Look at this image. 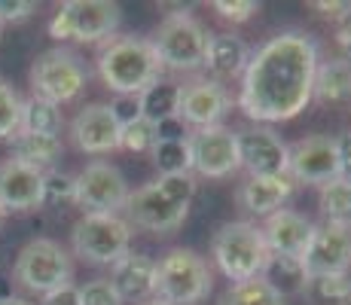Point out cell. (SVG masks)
I'll list each match as a JSON object with an SVG mask.
<instances>
[{"mask_svg":"<svg viewBox=\"0 0 351 305\" xmlns=\"http://www.w3.org/2000/svg\"><path fill=\"white\" fill-rule=\"evenodd\" d=\"M321 56L306 31H281L251 52L241 73L239 107L256 125L287 122L312 104Z\"/></svg>","mask_w":351,"mask_h":305,"instance_id":"6da1fadb","label":"cell"},{"mask_svg":"<svg viewBox=\"0 0 351 305\" xmlns=\"http://www.w3.org/2000/svg\"><path fill=\"white\" fill-rule=\"evenodd\" d=\"M195 199V178L186 174H159L153 183L128 193L125 223L153 235H168L184 226L190 205Z\"/></svg>","mask_w":351,"mask_h":305,"instance_id":"7a4b0ae2","label":"cell"},{"mask_svg":"<svg viewBox=\"0 0 351 305\" xmlns=\"http://www.w3.org/2000/svg\"><path fill=\"white\" fill-rule=\"evenodd\" d=\"M98 77L113 95H141L162 80V64L150 40L110 37L98 52Z\"/></svg>","mask_w":351,"mask_h":305,"instance_id":"3957f363","label":"cell"},{"mask_svg":"<svg viewBox=\"0 0 351 305\" xmlns=\"http://www.w3.org/2000/svg\"><path fill=\"white\" fill-rule=\"evenodd\" d=\"M211 256L217 263L220 275L232 284L260 278L266 266V241H263L260 226L251 220H229L214 232L211 239Z\"/></svg>","mask_w":351,"mask_h":305,"instance_id":"277c9868","label":"cell"},{"mask_svg":"<svg viewBox=\"0 0 351 305\" xmlns=\"http://www.w3.org/2000/svg\"><path fill=\"white\" fill-rule=\"evenodd\" d=\"M211 266L193 247H171L156 263V300L165 305H199L211 293Z\"/></svg>","mask_w":351,"mask_h":305,"instance_id":"5b68a950","label":"cell"},{"mask_svg":"<svg viewBox=\"0 0 351 305\" xmlns=\"http://www.w3.org/2000/svg\"><path fill=\"white\" fill-rule=\"evenodd\" d=\"M156 58L162 64V71H180V73H193L202 67L208 49V31L202 28V22L193 16L190 10L171 12L168 19H162V25L156 34L150 37Z\"/></svg>","mask_w":351,"mask_h":305,"instance_id":"8992f818","label":"cell"},{"mask_svg":"<svg viewBox=\"0 0 351 305\" xmlns=\"http://www.w3.org/2000/svg\"><path fill=\"white\" fill-rule=\"evenodd\" d=\"M86 83H89V71H86L83 58L73 49H67V46H56V49L40 52L31 64L34 98H43L56 107L77 101L83 95Z\"/></svg>","mask_w":351,"mask_h":305,"instance_id":"52a82bcc","label":"cell"},{"mask_svg":"<svg viewBox=\"0 0 351 305\" xmlns=\"http://www.w3.org/2000/svg\"><path fill=\"white\" fill-rule=\"evenodd\" d=\"M71 247L89 266H113L132 247V226L119 214H83L71 229Z\"/></svg>","mask_w":351,"mask_h":305,"instance_id":"ba28073f","label":"cell"},{"mask_svg":"<svg viewBox=\"0 0 351 305\" xmlns=\"http://www.w3.org/2000/svg\"><path fill=\"white\" fill-rule=\"evenodd\" d=\"M119 22H123L119 3H110V0H67L52 16L49 37L58 43H64V40L101 43V40H110L117 34Z\"/></svg>","mask_w":351,"mask_h":305,"instance_id":"9c48e42d","label":"cell"},{"mask_svg":"<svg viewBox=\"0 0 351 305\" xmlns=\"http://www.w3.org/2000/svg\"><path fill=\"white\" fill-rule=\"evenodd\" d=\"M71 256L58 241L52 239H34L28 241L16 256L12 266V278L31 293H52V290L71 284Z\"/></svg>","mask_w":351,"mask_h":305,"instance_id":"30bf717a","label":"cell"},{"mask_svg":"<svg viewBox=\"0 0 351 305\" xmlns=\"http://www.w3.org/2000/svg\"><path fill=\"white\" fill-rule=\"evenodd\" d=\"M186 147H190V174L193 178L223 180V178H232L241 168L239 138H235V132L226 125L195 128V132L186 134Z\"/></svg>","mask_w":351,"mask_h":305,"instance_id":"8fae6325","label":"cell"},{"mask_svg":"<svg viewBox=\"0 0 351 305\" xmlns=\"http://www.w3.org/2000/svg\"><path fill=\"white\" fill-rule=\"evenodd\" d=\"M128 193V180L110 162H89L73 178V205L83 208V214H119Z\"/></svg>","mask_w":351,"mask_h":305,"instance_id":"7c38bea8","label":"cell"},{"mask_svg":"<svg viewBox=\"0 0 351 305\" xmlns=\"http://www.w3.org/2000/svg\"><path fill=\"white\" fill-rule=\"evenodd\" d=\"M287 178L293 183H324L339 178V150L333 134H308L287 147Z\"/></svg>","mask_w":351,"mask_h":305,"instance_id":"4fadbf2b","label":"cell"},{"mask_svg":"<svg viewBox=\"0 0 351 305\" xmlns=\"http://www.w3.org/2000/svg\"><path fill=\"white\" fill-rule=\"evenodd\" d=\"M302 266L308 278L348 275L351 272V226L324 220L315 226L312 241L302 254Z\"/></svg>","mask_w":351,"mask_h":305,"instance_id":"5bb4252c","label":"cell"},{"mask_svg":"<svg viewBox=\"0 0 351 305\" xmlns=\"http://www.w3.org/2000/svg\"><path fill=\"white\" fill-rule=\"evenodd\" d=\"M239 138V162L247 178H278L287 174V144L269 125H254L235 132Z\"/></svg>","mask_w":351,"mask_h":305,"instance_id":"9a60e30c","label":"cell"},{"mask_svg":"<svg viewBox=\"0 0 351 305\" xmlns=\"http://www.w3.org/2000/svg\"><path fill=\"white\" fill-rule=\"evenodd\" d=\"M232 110V98H229L226 86L217 80L195 77L193 83L180 86V122L186 128H211L220 125V119Z\"/></svg>","mask_w":351,"mask_h":305,"instance_id":"2e32d148","label":"cell"},{"mask_svg":"<svg viewBox=\"0 0 351 305\" xmlns=\"http://www.w3.org/2000/svg\"><path fill=\"white\" fill-rule=\"evenodd\" d=\"M71 138L80 153L107 156V153L119 150V122L107 104H89L73 117Z\"/></svg>","mask_w":351,"mask_h":305,"instance_id":"e0dca14e","label":"cell"},{"mask_svg":"<svg viewBox=\"0 0 351 305\" xmlns=\"http://www.w3.org/2000/svg\"><path fill=\"white\" fill-rule=\"evenodd\" d=\"M43 202V171L16 159L0 162V208L6 214L37 211Z\"/></svg>","mask_w":351,"mask_h":305,"instance_id":"ac0fdd59","label":"cell"},{"mask_svg":"<svg viewBox=\"0 0 351 305\" xmlns=\"http://www.w3.org/2000/svg\"><path fill=\"white\" fill-rule=\"evenodd\" d=\"M263 241H266L269 254H281V256H300L306 254L308 241H312L315 223L308 220L306 214L290 211V208H281V211L269 214L266 223L260 226Z\"/></svg>","mask_w":351,"mask_h":305,"instance_id":"d6986e66","label":"cell"},{"mask_svg":"<svg viewBox=\"0 0 351 305\" xmlns=\"http://www.w3.org/2000/svg\"><path fill=\"white\" fill-rule=\"evenodd\" d=\"M113 290L119 293V300L125 302H147L156 293V260H150L147 254H128L119 263L110 266V278Z\"/></svg>","mask_w":351,"mask_h":305,"instance_id":"ffe728a7","label":"cell"},{"mask_svg":"<svg viewBox=\"0 0 351 305\" xmlns=\"http://www.w3.org/2000/svg\"><path fill=\"white\" fill-rule=\"evenodd\" d=\"M247 61H251V46L239 37V34H211L205 49V67L211 80H235L245 73Z\"/></svg>","mask_w":351,"mask_h":305,"instance_id":"44dd1931","label":"cell"},{"mask_svg":"<svg viewBox=\"0 0 351 305\" xmlns=\"http://www.w3.org/2000/svg\"><path fill=\"white\" fill-rule=\"evenodd\" d=\"M293 186L296 183L287 174H278V178H247L239 189V202L247 214L269 217L287 205V199L293 195Z\"/></svg>","mask_w":351,"mask_h":305,"instance_id":"7402d4cb","label":"cell"},{"mask_svg":"<svg viewBox=\"0 0 351 305\" xmlns=\"http://www.w3.org/2000/svg\"><path fill=\"white\" fill-rule=\"evenodd\" d=\"M312 101L324 107H351V61L330 58L318 64Z\"/></svg>","mask_w":351,"mask_h":305,"instance_id":"603a6c76","label":"cell"},{"mask_svg":"<svg viewBox=\"0 0 351 305\" xmlns=\"http://www.w3.org/2000/svg\"><path fill=\"white\" fill-rule=\"evenodd\" d=\"M260 278L285 300V296H300L308 287V272L302 266L300 256H281V254H269L266 266H263Z\"/></svg>","mask_w":351,"mask_h":305,"instance_id":"cb8c5ba5","label":"cell"},{"mask_svg":"<svg viewBox=\"0 0 351 305\" xmlns=\"http://www.w3.org/2000/svg\"><path fill=\"white\" fill-rule=\"evenodd\" d=\"M62 150H64L62 138L19 132L16 138H12V156H10V159L37 168V171H46V168H52L58 159H62Z\"/></svg>","mask_w":351,"mask_h":305,"instance_id":"d4e9b609","label":"cell"},{"mask_svg":"<svg viewBox=\"0 0 351 305\" xmlns=\"http://www.w3.org/2000/svg\"><path fill=\"white\" fill-rule=\"evenodd\" d=\"M138 107L141 119L156 128L159 122H168L180 113V86L171 83V80H159V83H153L150 89L138 95Z\"/></svg>","mask_w":351,"mask_h":305,"instance_id":"484cf974","label":"cell"},{"mask_svg":"<svg viewBox=\"0 0 351 305\" xmlns=\"http://www.w3.org/2000/svg\"><path fill=\"white\" fill-rule=\"evenodd\" d=\"M64 119H62V107L49 104L43 98H31L22 101V128L19 132H31V134H52L58 138Z\"/></svg>","mask_w":351,"mask_h":305,"instance_id":"4316f807","label":"cell"},{"mask_svg":"<svg viewBox=\"0 0 351 305\" xmlns=\"http://www.w3.org/2000/svg\"><path fill=\"white\" fill-rule=\"evenodd\" d=\"M220 305H285V300L263 278H251V281L229 284L226 293L220 296Z\"/></svg>","mask_w":351,"mask_h":305,"instance_id":"83f0119b","label":"cell"},{"mask_svg":"<svg viewBox=\"0 0 351 305\" xmlns=\"http://www.w3.org/2000/svg\"><path fill=\"white\" fill-rule=\"evenodd\" d=\"M321 214L330 223H342L351 226V183L346 180H330L321 186Z\"/></svg>","mask_w":351,"mask_h":305,"instance_id":"f1b7e54d","label":"cell"},{"mask_svg":"<svg viewBox=\"0 0 351 305\" xmlns=\"http://www.w3.org/2000/svg\"><path fill=\"white\" fill-rule=\"evenodd\" d=\"M306 296L318 305H351V275L308 278Z\"/></svg>","mask_w":351,"mask_h":305,"instance_id":"f546056e","label":"cell"},{"mask_svg":"<svg viewBox=\"0 0 351 305\" xmlns=\"http://www.w3.org/2000/svg\"><path fill=\"white\" fill-rule=\"evenodd\" d=\"M153 165L159 168V174H186L190 171V147L184 141H156L150 150Z\"/></svg>","mask_w":351,"mask_h":305,"instance_id":"4dcf8cb0","label":"cell"},{"mask_svg":"<svg viewBox=\"0 0 351 305\" xmlns=\"http://www.w3.org/2000/svg\"><path fill=\"white\" fill-rule=\"evenodd\" d=\"M19 128H22V98L6 80H0V141H12Z\"/></svg>","mask_w":351,"mask_h":305,"instance_id":"1f68e13d","label":"cell"},{"mask_svg":"<svg viewBox=\"0 0 351 305\" xmlns=\"http://www.w3.org/2000/svg\"><path fill=\"white\" fill-rule=\"evenodd\" d=\"M156 144V128L144 119H134L119 128V150L128 153H150Z\"/></svg>","mask_w":351,"mask_h":305,"instance_id":"d6a6232c","label":"cell"},{"mask_svg":"<svg viewBox=\"0 0 351 305\" xmlns=\"http://www.w3.org/2000/svg\"><path fill=\"white\" fill-rule=\"evenodd\" d=\"M62 202H73V178L62 171H43V202H40V208H56Z\"/></svg>","mask_w":351,"mask_h":305,"instance_id":"836d02e7","label":"cell"},{"mask_svg":"<svg viewBox=\"0 0 351 305\" xmlns=\"http://www.w3.org/2000/svg\"><path fill=\"white\" fill-rule=\"evenodd\" d=\"M80 305H123V300L107 278H95L80 287Z\"/></svg>","mask_w":351,"mask_h":305,"instance_id":"e575fe53","label":"cell"},{"mask_svg":"<svg viewBox=\"0 0 351 305\" xmlns=\"http://www.w3.org/2000/svg\"><path fill=\"white\" fill-rule=\"evenodd\" d=\"M211 10L217 12L220 19H226V22H247V19L260 10V3H256V0H214Z\"/></svg>","mask_w":351,"mask_h":305,"instance_id":"d590c367","label":"cell"},{"mask_svg":"<svg viewBox=\"0 0 351 305\" xmlns=\"http://www.w3.org/2000/svg\"><path fill=\"white\" fill-rule=\"evenodd\" d=\"M113 110V117H117L119 128L128 125V122L141 119V107H138V95H117V98L107 104Z\"/></svg>","mask_w":351,"mask_h":305,"instance_id":"8d00e7d4","label":"cell"},{"mask_svg":"<svg viewBox=\"0 0 351 305\" xmlns=\"http://www.w3.org/2000/svg\"><path fill=\"white\" fill-rule=\"evenodd\" d=\"M37 12L34 0H0V22H22Z\"/></svg>","mask_w":351,"mask_h":305,"instance_id":"74e56055","label":"cell"},{"mask_svg":"<svg viewBox=\"0 0 351 305\" xmlns=\"http://www.w3.org/2000/svg\"><path fill=\"white\" fill-rule=\"evenodd\" d=\"M312 10L330 22H346L351 19V0H315Z\"/></svg>","mask_w":351,"mask_h":305,"instance_id":"f35d334b","label":"cell"},{"mask_svg":"<svg viewBox=\"0 0 351 305\" xmlns=\"http://www.w3.org/2000/svg\"><path fill=\"white\" fill-rule=\"evenodd\" d=\"M40 305H80V287L77 284H64V287L46 293Z\"/></svg>","mask_w":351,"mask_h":305,"instance_id":"ab89813d","label":"cell"},{"mask_svg":"<svg viewBox=\"0 0 351 305\" xmlns=\"http://www.w3.org/2000/svg\"><path fill=\"white\" fill-rule=\"evenodd\" d=\"M336 150H339V180L351 183V132L336 138Z\"/></svg>","mask_w":351,"mask_h":305,"instance_id":"60d3db41","label":"cell"},{"mask_svg":"<svg viewBox=\"0 0 351 305\" xmlns=\"http://www.w3.org/2000/svg\"><path fill=\"white\" fill-rule=\"evenodd\" d=\"M0 305H34V302L22 300V296H3V300H0Z\"/></svg>","mask_w":351,"mask_h":305,"instance_id":"b9f144b4","label":"cell"},{"mask_svg":"<svg viewBox=\"0 0 351 305\" xmlns=\"http://www.w3.org/2000/svg\"><path fill=\"white\" fill-rule=\"evenodd\" d=\"M141 305H165V302H159L156 296H153V300H147V302H141Z\"/></svg>","mask_w":351,"mask_h":305,"instance_id":"7bdbcfd3","label":"cell"},{"mask_svg":"<svg viewBox=\"0 0 351 305\" xmlns=\"http://www.w3.org/2000/svg\"><path fill=\"white\" fill-rule=\"evenodd\" d=\"M6 220V211H3V208H0V223H3Z\"/></svg>","mask_w":351,"mask_h":305,"instance_id":"ee69618b","label":"cell"},{"mask_svg":"<svg viewBox=\"0 0 351 305\" xmlns=\"http://www.w3.org/2000/svg\"><path fill=\"white\" fill-rule=\"evenodd\" d=\"M0 28H3V22H0Z\"/></svg>","mask_w":351,"mask_h":305,"instance_id":"f6af8a7d","label":"cell"}]
</instances>
